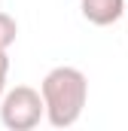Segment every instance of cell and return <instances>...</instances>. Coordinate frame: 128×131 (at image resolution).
<instances>
[{"mask_svg":"<svg viewBox=\"0 0 128 131\" xmlns=\"http://www.w3.org/2000/svg\"><path fill=\"white\" fill-rule=\"evenodd\" d=\"M18 37V25L9 12H0V49H9Z\"/></svg>","mask_w":128,"mask_h":131,"instance_id":"obj_4","label":"cell"},{"mask_svg":"<svg viewBox=\"0 0 128 131\" xmlns=\"http://www.w3.org/2000/svg\"><path fill=\"white\" fill-rule=\"evenodd\" d=\"M79 9H82L86 21L107 28V25H116L128 12V0H79Z\"/></svg>","mask_w":128,"mask_h":131,"instance_id":"obj_3","label":"cell"},{"mask_svg":"<svg viewBox=\"0 0 128 131\" xmlns=\"http://www.w3.org/2000/svg\"><path fill=\"white\" fill-rule=\"evenodd\" d=\"M40 92L46 101V119L52 128H70L79 122L82 110H86V101H89V79L79 67H52L43 82H40Z\"/></svg>","mask_w":128,"mask_h":131,"instance_id":"obj_1","label":"cell"},{"mask_svg":"<svg viewBox=\"0 0 128 131\" xmlns=\"http://www.w3.org/2000/svg\"><path fill=\"white\" fill-rule=\"evenodd\" d=\"M6 76H9V55L6 49H0V98L6 95Z\"/></svg>","mask_w":128,"mask_h":131,"instance_id":"obj_5","label":"cell"},{"mask_svg":"<svg viewBox=\"0 0 128 131\" xmlns=\"http://www.w3.org/2000/svg\"><path fill=\"white\" fill-rule=\"evenodd\" d=\"M43 116H46L43 92L31 85H15L0 98V122L9 131H31L40 125Z\"/></svg>","mask_w":128,"mask_h":131,"instance_id":"obj_2","label":"cell"}]
</instances>
